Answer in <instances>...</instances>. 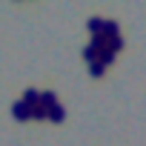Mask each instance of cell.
<instances>
[{"label": "cell", "mask_w": 146, "mask_h": 146, "mask_svg": "<svg viewBox=\"0 0 146 146\" xmlns=\"http://www.w3.org/2000/svg\"><path fill=\"white\" fill-rule=\"evenodd\" d=\"M12 115H15V120H29V117H32V106L23 103V100H17V103L12 106Z\"/></svg>", "instance_id": "obj_1"}, {"label": "cell", "mask_w": 146, "mask_h": 146, "mask_svg": "<svg viewBox=\"0 0 146 146\" xmlns=\"http://www.w3.org/2000/svg\"><path fill=\"white\" fill-rule=\"evenodd\" d=\"M100 35L117 37V35H120V23H117V20H103V32H100Z\"/></svg>", "instance_id": "obj_2"}, {"label": "cell", "mask_w": 146, "mask_h": 146, "mask_svg": "<svg viewBox=\"0 0 146 146\" xmlns=\"http://www.w3.org/2000/svg\"><path fill=\"white\" fill-rule=\"evenodd\" d=\"M40 106H43V109L57 106V95H54V92H40Z\"/></svg>", "instance_id": "obj_3"}, {"label": "cell", "mask_w": 146, "mask_h": 146, "mask_svg": "<svg viewBox=\"0 0 146 146\" xmlns=\"http://www.w3.org/2000/svg\"><path fill=\"white\" fill-rule=\"evenodd\" d=\"M98 63H103V66L109 69V66L115 63V52H112V49H103V52H98Z\"/></svg>", "instance_id": "obj_4"}, {"label": "cell", "mask_w": 146, "mask_h": 146, "mask_svg": "<svg viewBox=\"0 0 146 146\" xmlns=\"http://www.w3.org/2000/svg\"><path fill=\"white\" fill-rule=\"evenodd\" d=\"M63 117H66V109H63L60 103L49 109V120H54V123H63Z\"/></svg>", "instance_id": "obj_5"}, {"label": "cell", "mask_w": 146, "mask_h": 146, "mask_svg": "<svg viewBox=\"0 0 146 146\" xmlns=\"http://www.w3.org/2000/svg\"><path fill=\"white\" fill-rule=\"evenodd\" d=\"M86 26H89V32H92V35H100V32H103V17H89V20H86Z\"/></svg>", "instance_id": "obj_6"}, {"label": "cell", "mask_w": 146, "mask_h": 146, "mask_svg": "<svg viewBox=\"0 0 146 146\" xmlns=\"http://www.w3.org/2000/svg\"><path fill=\"white\" fill-rule=\"evenodd\" d=\"M23 103H29V106H37V103H40V92H37V89H26V95H23Z\"/></svg>", "instance_id": "obj_7"}, {"label": "cell", "mask_w": 146, "mask_h": 146, "mask_svg": "<svg viewBox=\"0 0 146 146\" xmlns=\"http://www.w3.org/2000/svg\"><path fill=\"white\" fill-rule=\"evenodd\" d=\"M89 75H92V78H103V75H106V66H103V63H98V60H95V63H89Z\"/></svg>", "instance_id": "obj_8"}, {"label": "cell", "mask_w": 146, "mask_h": 146, "mask_svg": "<svg viewBox=\"0 0 146 146\" xmlns=\"http://www.w3.org/2000/svg\"><path fill=\"white\" fill-rule=\"evenodd\" d=\"M83 60H86V63H95V60H98V49H95V46H83Z\"/></svg>", "instance_id": "obj_9"}, {"label": "cell", "mask_w": 146, "mask_h": 146, "mask_svg": "<svg viewBox=\"0 0 146 146\" xmlns=\"http://www.w3.org/2000/svg\"><path fill=\"white\" fill-rule=\"evenodd\" d=\"M106 49H112V52L117 54V52L123 49V37H120V35H117V37H109V46H106Z\"/></svg>", "instance_id": "obj_10"}, {"label": "cell", "mask_w": 146, "mask_h": 146, "mask_svg": "<svg viewBox=\"0 0 146 146\" xmlns=\"http://www.w3.org/2000/svg\"><path fill=\"white\" fill-rule=\"evenodd\" d=\"M32 117H35V120H43V117H49V109H43V106L37 103V106H32Z\"/></svg>", "instance_id": "obj_11"}]
</instances>
